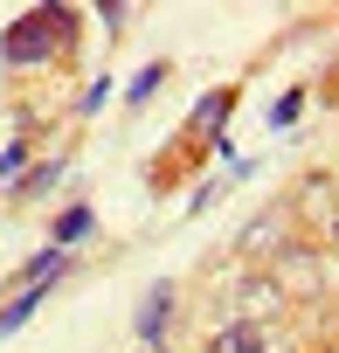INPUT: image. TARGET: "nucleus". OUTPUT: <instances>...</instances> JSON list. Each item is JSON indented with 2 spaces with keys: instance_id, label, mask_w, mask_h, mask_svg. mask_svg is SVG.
<instances>
[{
  "instance_id": "nucleus-1",
  "label": "nucleus",
  "mask_w": 339,
  "mask_h": 353,
  "mask_svg": "<svg viewBox=\"0 0 339 353\" xmlns=\"http://www.w3.org/2000/svg\"><path fill=\"white\" fill-rule=\"evenodd\" d=\"M70 35H76V21H70V8H35V14H21L14 28H8V63H21V70H35V63H49V56H63L70 49Z\"/></svg>"
},
{
  "instance_id": "nucleus-2",
  "label": "nucleus",
  "mask_w": 339,
  "mask_h": 353,
  "mask_svg": "<svg viewBox=\"0 0 339 353\" xmlns=\"http://www.w3.org/2000/svg\"><path fill=\"white\" fill-rule=\"evenodd\" d=\"M270 284H277L284 298H325V263H318L311 250L284 243V250L270 256Z\"/></svg>"
},
{
  "instance_id": "nucleus-3",
  "label": "nucleus",
  "mask_w": 339,
  "mask_h": 353,
  "mask_svg": "<svg viewBox=\"0 0 339 353\" xmlns=\"http://www.w3.org/2000/svg\"><path fill=\"white\" fill-rule=\"evenodd\" d=\"M166 312H174V284H152L145 305H138V339H145V353L166 346Z\"/></svg>"
},
{
  "instance_id": "nucleus-4",
  "label": "nucleus",
  "mask_w": 339,
  "mask_h": 353,
  "mask_svg": "<svg viewBox=\"0 0 339 353\" xmlns=\"http://www.w3.org/2000/svg\"><path fill=\"white\" fill-rule=\"evenodd\" d=\"M284 222H291V208L256 215V222L243 229V243H236V250H243V256H277V250H284Z\"/></svg>"
},
{
  "instance_id": "nucleus-5",
  "label": "nucleus",
  "mask_w": 339,
  "mask_h": 353,
  "mask_svg": "<svg viewBox=\"0 0 339 353\" xmlns=\"http://www.w3.org/2000/svg\"><path fill=\"white\" fill-rule=\"evenodd\" d=\"M236 305H243V325H263V319H270V312H284V291H277V284H270V277H249V284H243V298H236Z\"/></svg>"
},
{
  "instance_id": "nucleus-6",
  "label": "nucleus",
  "mask_w": 339,
  "mask_h": 353,
  "mask_svg": "<svg viewBox=\"0 0 339 353\" xmlns=\"http://www.w3.org/2000/svg\"><path fill=\"white\" fill-rule=\"evenodd\" d=\"M229 111H236V90H208V97L194 104V132H208V139H215V132L229 125Z\"/></svg>"
},
{
  "instance_id": "nucleus-7",
  "label": "nucleus",
  "mask_w": 339,
  "mask_h": 353,
  "mask_svg": "<svg viewBox=\"0 0 339 353\" xmlns=\"http://www.w3.org/2000/svg\"><path fill=\"white\" fill-rule=\"evenodd\" d=\"M208 353H263V325H222L215 339H208Z\"/></svg>"
},
{
  "instance_id": "nucleus-8",
  "label": "nucleus",
  "mask_w": 339,
  "mask_h": 353,
  "mask_svg": "<svg viewBox=\"0 0 339 353\" xmlns=\"http://www.w3.org/2000/svg\"><path fill=\"white\" fill-rule=\"evenodd\" d=\"M90 229H97V215H90V208H63V215H56V250H70V243H83Z\"/></svg>"
},
{
  "instance_id": "nucleus-9",
  "label": "nucleus",
  "mask_w": 339,
  "mask_h": 353,
  "mask_svg": "<svg viewBox=\"0 0 339 353\" xmlns=\"http://www.w3.org/2000/svg\"><path fill=\"white\" fill-rule=\"evenodd\" d=\"M35 305H42V291H21V298H14V305H0V339H8V332H21V325H28V312H35Z\"/></svg>"
},
{
  "instance_id": "nucleus-10",
  "label": "nucleus",
  "mask_w": 339,
  "mask_h": 353,
  "mask_svg": "<svg viewBox=\"0 0 339 353\" xmlns=\"http://www.w3.org/2000/svg\"><path fill=\"white\" fill-rule=\"evenodd\" d=\"M63 173H70V159H42V166L28 173V181H21V194H49V188L63 181Z\"/></svg>"
},
{
  "instance_id": "nucleus-11",
  "label": "nucleus",
  "mask_w": 339,
  "mask_h": 353,
  "mask_svg": "<svg viewBox=\"0 0 339 353\" xmlns=\"http://www.w3.org/2000/svg\"><path fill=\"white\" fill-rule=\"evenodd\" d=\"M159 77H166V63H152V70H138V77H132V90H125V104H145V97L159 90Z\"/></svg>"
},
{
  "instance_id": "nucleus-12",
  "label": "nucleus",
  "mask_w": 339,
  "mask_h": 353,
  "mask_svg": "<svg viewBox=\"0 0 339 353\" xmlns=\"http://www.w3.org/2000/svg\"><path fill=\"white\" fill-rule=\"evenodd\" d=\"M21 166H28V145H21V139H14V145H0V188L21 181Z\"/></svg>"
},
{
  "instance_id": "nucleus-13",
  "label": "nucleus",
  "mask_w": 339,
  "mask_h": 353,
  "mask_svg": "<svg viewBox=\"0 0 339 353\" xmlns=\"http://www.w3.org/2000/svg\"><path fill=\"white\" fill-rule=\"evenodd\" d=\"M298 104H305V90H284V97H277V111H270V125H277V132H284V125H298Z\"/></svg>"
},
{
  "instance_id": "nucleus-14",
  "label": "nucleus",
  "mask_w": 339,
  "mask_h": 353,
  "mask_svg": "<svg viewBox=\"0 0 339 353\" xmlns=\"http://www.w3.org/2000/svg\"><path fill=\"white\" fill-rule=\"evenodd\" d=\"M332 243H339V222H332Z\"/></svg>"
}]
</instances>
